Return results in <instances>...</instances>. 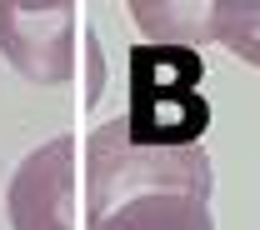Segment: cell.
I'll list each match as a JSON object with an SVG mask.
<instances>
[{
    "instance_id": "cell-1",
    "label": "cell",
    "mask_w": 260,
    "mask_h": 230,
    "mask_svg": "<svg viewBox=\"0 0 260 230\" xmlns=\"http://www.w3.org/2000/svg\"><path fill=\"white\" fill-rule=\"evenodd\" d=\"M215 170L205 145H135L125 115L85 140V230H215Z\"/></svg>"
},
{
    "instance_id": "cell-2",
    "label": "cell",
    "mask_w": 260,
    "mask_h": 230,
    "mask_svg": "<svg viewBox=\"0 0 260 230\" xmlns=\"http://www.w3.org/2000/svg\"><path fill=\"white\" fill-rule=\"evenodd\" d=\"M205 60L185 45H140L130 55V115L125 130L135 145L180 150L200 145L210 105L200 95Z\"/></svg>"
},
{
    "instance_id": "cell-3",
    "label": "cell",
    "mask_w": 260,
    "mask_h": 230,
    "mask_svg": "<svg viewBox=\"0 0 260 230\" xmlns=\"http://www.w3.org/2000/svg\"><path fill=\"white\" fill-rule=\"evenodd\" d=\"M0 50L30 85H65L75 70V5L0 0Z\"/></svg>"
},
{
    "instance_id": "cell-4",
    "label": "cell",
    "mask_w": 260,
    "mask_h": 230,
    "mask_svg": "<svg viewBox=\"0 0 260 230\" xmlns=\"http://www.w3.org/2000/svg\"><path fill=\"white\" fill-rule=\"evenodd\" d=\"M10 230H75V135L35 145L5 185Z\"/></svg>"
},
{
    "instance_id": "cell-5",
    "label": "cell",
    "mask_w": 260,
    "mask_h": 230,
    "mask_svg": "<svg viewBox=\"0 0 260 230\" xmlns=\"http://www.w3.org/2000/svg\"><path fill=\"white\" fill-rule=\"evenodd\" d=\"M135 25L150 35V45H205L215 40V0L195 5V0H135Z\"/></svg>"
},
{
    "instance_id": "cell-6",
    "label": "cell",
    "mask_w": 260,
    "mask_h": 230,
    "mask_svg": "<svg viewBox=\"0 0 260 230\" xmlns=\"http://www.w3.org/2000/svg\"><path fill=\"white\" fill-rule=\"evenodd\" d=\"M215 40L260 70V0H215Z\"/></svg>"
}]
</instances>
